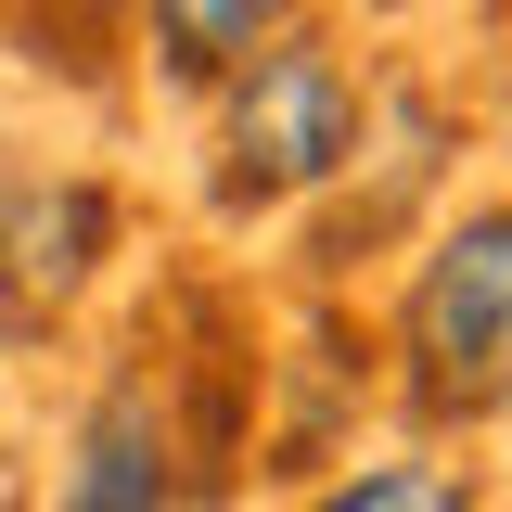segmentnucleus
<instances>
[{
  "mask_svg": "<svg viewBox=\"0 0 512 512\" xmlns=\"http://www.w3.org/2000/svg\"><path fill=\"white\" fill-rule=\"evenodd\" d=\"M372 372L397 397L410 448L512 436V192H461L423 218V244L384 295Z\"/></svg>",
  "mask_w": 512,
  "mask_h": 512,
  "instance_id": "1",
  "label": "nucleus"
},
{
  "mask_svg": "<svg viewBox=\"0 0 512 512\" xmlns=\"http://www.w3.org/2000/svg\"><path fill=\"white\" fill-rule=\"evenodd\" d=\"M282 26H295L282 0H154L128 39H141V77H154V90L218 103V90H231V77H244L269 39H282Z\"/></svg>",
  "mask_w": 512,
  "mask_h": 512,
  "instance_id": "5",
  "label": "nucleus"
},
{
  "mask_svg": "<svg viewBox=\"0 0 512 512\" xmlns=\"http://www.w3.org/2000/svg\"><path fill=\"white\" fill-rule=\"evenodd\" d=\"M13 180H26V154H13V141H0V205H13Z\"/></svg>",
  "mask_w": 512,
  "mask_h": 512,
  "instance_id": "7",
  "label": "nucleus"
},
{
  "mask_svg": "<svg viewBox=\"0 0 512 512\" xmlns=\"http://www.w3.org/2000/svg\"><path fill=\"white\" fill-rule=\"evenodd\" d=\"M372 154V64L346 52V26L295 13L269 52L205 103V218L218 231H269L308 218L359 180Z\"/></svg>",
  "mask_w": 512,
  "mask_h": 512,
  "instance_id": "2",
  "label": "nucleus"
},
{
  "mask_svg": "<svg viewBox=\"0 0 512 512\" xmlns=\"http://www.w3.org/2000/svg\"><path fill=\"white\" fill-rule=\"evenodd\" d=\"M116 180L103 167H64V154H26V180L0 205V333H64L90 308V282L116 269Z\"/></svg>",
  "mask_w": 512,
  "mask_h": 512,
  "instance_id": "4",
  "label": "nucleus"
},
{
  "mask_svg": "<svg viewBox=\"0 0 512 512\" xmlns=\"http://www.w3.org/2000/svg\"><path fill=\"white\" fill-rule=\"evenodd\" d=\"M282 512H487V487L448 448H372V461H333L320 487H295Z\"/></svg>",
  "mask_w": 512,
  "mask_h": 512,
  "instance_id": "6",
  "label": "nucleus"
},
{
  "mask_svg": "<svg viewBox=\"0 0 512 512\" xmlns=\"http://www.w3.org/2000/svg\"><path fill=\"white\" fill-rule=\"evenodd\" d=\"M180 397H192V359H167V333L141 320L116 359H103V384L77 397V423H64V448H52V500H39V512H180L192 474L231 461V436H205Z\"/></svg>",
  "mask_w": 512,
  "mask_h": 512,
  "instance_id": "3",
  "label": "nucleus"
}]
</instances>
